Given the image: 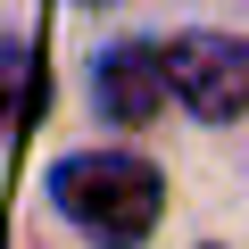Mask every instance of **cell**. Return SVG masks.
<instances>
[{"label": "cell", "instance_id": "cell-1", "mask_svg": "<svg viewBox=\"0 0 249 249\" xmlns=\"http://www.w3.org/2000/svg\"><path fill=\"white\" fill-rule=\"evenodd\" d=\"M50 199L100 249H142L166 216V175L133 150H75V158L50 166Z\"/></svg>", "mask_w": 249, "mask_h": 249}, {"label": "cell", "instance_id": "cell-4", "mask_svg": "<svg viewBox=\"0 0 249 249\" xmlns=\"http://www.w3.org/2000/svg\"><path fill=\"white\" fill-rule=\"evenodd\" d=\"M50 75H42V42H9V150H25V133L42 124Z\"/></svg>", "mask_w": 249, "mask_h": 249}, {"label": "cell", "instance_id": "cell-2", "mask_svg": "<svg viewBox=\"0 0 249 249\" xmlns=\"http://www.w3.org/2000/svg\"><path fill=\"white\" fill-rule=\"evenodd\" d=\"M158 50H166V83L191 116H208V124L249 116V42L241 34H175Z\"/></svg>", "mask_w": 249, "mask_h": 249}, {"label": "cell", "instance_id": "cell-3", "mask_svg": "<svg viewBox=\"0 0 249 249\" xmlns=\"http://www.w3.org/2000/svg\"><path fill=\"white\" fill-rule=\"evenodd\" d=\"M91 91H100V108L116 116V124H150V116H166V50L158 42H108L100 58H91Z\"/></svg>", "mask_w": 249, "mask_h": 249}]
</instances>
